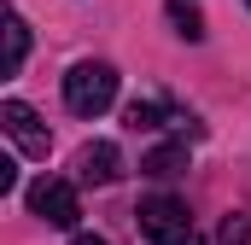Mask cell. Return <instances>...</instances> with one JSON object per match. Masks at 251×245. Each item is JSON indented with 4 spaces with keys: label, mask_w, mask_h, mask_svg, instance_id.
<instances>
[{
    "label": "cell",
    "mask_w": 251,
    "mask_h": 245,
    "mask_svg": "<svg viewBox=\"0 0 251 245\" xmlns=\"http://www.w3.org/2000/svg\"><path fill=\"white\" fill-rule=\"evenodd\" d=\"M134 228H140L146 245H199L193 216H187V204H181L176 193H152V198H140V204H134Z\"/></svg>",
    "instance_id": "obj_1"
},
{
    "label": "cell",
    "mask_w": 251,
    "mask_h": 245,
    "mask_svg": "<svg viewBox=\"0 0 251 245\" xmlns=\"http://www.w3.org/2000/svg\"><path fill=\"white\" fill-rule=\"evenodd\" d=\"M64 105H70L76 117H100V111H111V105H117V70H111L105 59L70 64V76H64Z\"/></svg>",
    "instance_id": "obj_2"
},
{
    "label": "cell",
    "mask_w": 251,
    "mask_h": 245,
    "mask_svg": "<svg viewBox=\"0 0 251 245\" xmlns=\"http://www.w3.org/2000/svg\"><path fill=\"white\" fill-rule=\"evenodd\" d=\"M29 210L47 222V228H76V216H82V198H76V187L59 181V175H41V181H29Z\"/></svg>",
    "instance_id": "obj_3"
},
{
    "label": "cell",
    "mask_w": 251,
    "mask_h": 245,
    "mask_svg": "<svg viewBox=\"0 0 251 245\" xmlns=\"http://www.w3.org/2000/svg\"><path fill=\"white\" fill-rule=\"evenodd\" d=\"M0 128L18 140V152H29V158H47L53 152V134H47V122L35 117L24 99H0Z\"/></svg>",
    "instance_id": "obj_4"
},
{
    "label": "cell",
    "mask_w": 251,
    "mask_h": 245,
    "mask_svg": "<svg viewBox=\"0 0 251 245\" xmlns=\"http://www.w3.org/2000/svg\"><path fill=\"white\" fill-rule=\"evenodd\" d=\"M76 170H82V181H94V187H111L117 175H123V152H117L111 140H88V146L76 152Z\"/></svg>",
    "instance_id": "obj_5"
},
{
    "label": "cell",
    "mask_w": 251,
    "mask_h": 245,
    "mask_svg": "<svg viewBox=\"0 0 251 245\" xmlns=\"http://www.w3.org/2000/svg\"><path fill=\"white\" fill-rule=\"evenodd\" d=\"M123 117H128V128H170V122H193V117H181L170 99H134Z\"/></svg>",
    "instance_id": "obj_6"
},
{
    "label": "cell",
    "mask_w": 251,
    "mask_h": 245,
    "mask_svg": "<svg viewBox=\"0 0 251 245\" xmlns=\"http://www.w3.org/2000/svg\"><path fill=\"white\" fill-rule=\"evenodd\" d=\"M29 59V24H24V12H12L6 18V64H0V76H18Z\"/></svg>",
    "instance_id": "obj_7"
},
{
    "label": "cell",
    "mask_w": 251,
    "mask_h": 245,
    "mask_svg": "<svg viewBox=\"0 0 251 245\" xmlns=\"http://www.w3.org/2000/svg\"><path fill=\"white\" fill-rule=\"evenodd\" d=\"M181 170H187V146L181 140H170V146H158V152L140 158V175H181Z\"/></svg>",
    "instance_id": "obj_8"
},
{
    "label": "cell",
    "mask_w": 251,
    "mask_h": 245,
    "mask_svg": "<svg viewBox=\"0 0 251 245\" xmlns=\"http://www.w3.org/2000/svg\"><path fill=\"white\" fill-rule=\"evenodd\" d=\"M170 24H176L181 41H204V12H199V0H170Z\"/></svg>",
    "instance_id": "obj_9"
},
{
    "label": "cell",
    "mask_w": 251,
    "mask_h": 245,
    "mask_svg": "<svg viewBox=\"0 0 251 245\" xmlns=\"http://www.w3.org/2000/svg\"><path fill=\"white\" fill-rule=\"evenodd\" d=\"M216 245H251V216H228L222 234H216Z\"/></svg>",
    "instance_id": "obj_10"
},
{
    "label": "cell",
    "mask_w": 251,
    "mask_h": 245,
    "mask_svg": "<svg viewBox=\"0 0 251 245\" xmlns=\"http://www.w3.org/2000/svg\"><path fill=\"white\" fill-rule=\"evenodd\" d=\"M12 187H18V164H12V158H0V193H12Z\"/></svg>",
    "instance_id": "obj_11"
},
{
    "label": "cell",
    "mask_w": 251,
    "mask_h": 245,
    "mask_svg": "<svg viewBox=\"0 0 251 245\" xmlns=\"http://www.w3.org/2000/svg\"><path fill=\"white\" fill-rule=\"evenodd\" d=\"M70 245H111V240H100V234H76Z\"/></svg>",
    "instance_id": "obj_12"
},
{
    "label": "cell",
    "mask_w": 251,
    "mask_h": 245,
    "mask_svg": "<svg viewBox=\"0 0 251 245\" xmlns=\"http://www.w3.org/2000/svg\"><path fill=\"white\" fill-rule=\"evenodd\" d=\"M246 6H251V0H246Z\"/></svg>",
    "instance_id": "obj_13"
}]
</instances>
